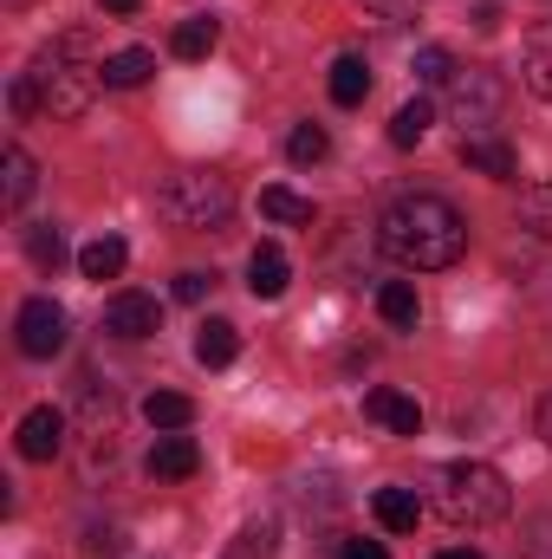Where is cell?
I'll list each match as a JSON object with an SVG mask.
<instances>
[{"mask_svg": "<svg viewBox=\"0 0 552 559\" xmlns=\"http://www.w3.org/2000/svg\"><path fill=\"white\" fill-rule=\"evenodd\" d=\"M377 248L397 261V267H416V274H435V267H455L461 248H468V222L455 202L442 195H404L384 209L377 222Z\"/></svg>", "mask_w": 552, "mask_h": 559, "instance_id": "cell-1", "label": "cell"}, {"mask_svg": "<svg viewBox=\"0 0 552 559\" xmlns=\"http://www.w3.org/2000/svg\"><path fill=\"white\" fill-rule=\"evenodd\" d=\"M33 85H39V105H46L52 118H85L92 98L105 92V59H98L92 33H85V26L59 33V39L33 59Z\"/></svg>", "mask_w": 552, "mask_h": 559, "instance_id": "cell-2", "label": "cell"}, {"mask_svg": "<svg viewBox=\"0 0 552 559\" xmlns=\"http://www.w3.org/2000/svg\"><path fill=\"white\" fill-rule=\"evenodd\" d=\"M435 508H442L448 527L475 534V527H494V521L514 514V488L488 462H448V468H435Z\"/></svg>", "mask_w": 552, "mask_h": 559, "instance_id": "cell-3", "label": "cell"}, {"mask_svg": "<svg viewBox=\"0 0 552 559\" xmlns=\"http://www.w3.org/2000/svg\"><path fill=\"white\" fill-rule=\"evenodd\" d=\"M163 215H169L176 228H195V235L228 228L235 189H228V176H215V169H182V176L163 182Z\"/></svg>", "mask_w": 552, "mask_h": 559, "instance_id": "cell-4", "label": "cell"}, {"mask_svg": "<svg viewBox=\"0 0 552 559\" xmlns=\"http://www.w3.org/2000/svg\"><path fill=\"white\" fill-rule=\"evenodd\" d=\"M501 98H507V92H501V79H494V72H481V66L448 79V105H455V118H461V124H475V131H488V124L501 118ZM475 131H468V138H475Z\"/></svg>", "mask_w": 552, "mask_h": 559, "instance_id": "cell-5", "label": "cell"}, {"mask_svg": "<svg viewBox=\"0 0 552 559\" xmlns=\"http://www.w3.org/2000/svg\"><path fill=\"white\" fill-rule=\"evenodd\" d=\"M13 332H20V352H26V358H59V352H65V306L39 293V299L20 306Z\"/></svg>", "mask_w": 552, "mask_h": 559, "instance_id": "cell-6", "label": "cell"}, {"mask_svg": "<svg viewBox=\"0 0 552 559\" xmlns=\"http://www.w3.org/2000/svg\"><path fill=\"white\" fill-rule=\"evenodd\" d=\"M156 325H163V306H156L149 293H118V299L105 306V332H111V338H124V345L156 338Z\"/></svg>", "mask_w": 552, "mask_h": 559, "instance_id": "cell-7", "label": "cell"}, {"mask_svg": "<svg viewBox=\"0 0 552 559\" xmlns=\"http://www.w3.org/2000/svg\"><path fill=\"white\" fill-rule=\"evenodd\" d=\"M13 442H20V455H26V462H52V455L65 449V411H52V404L26 411Z\"/></svg>", "mask_w": 552, "mask_h": 559, "instance_id": "cell-8", "label": "cell"}, {"mask_svg": "<svg viewBox=\"0 0 552 559\" xmlns=\"http://www.w3.org/2000/svg\"><path fill=\"white\" fill-rule=\"evenodd\" d=\"M202 468V449H195V436H176V429H163L156 442H149V475L156 481H189Z\"/></svg>", "mask_w": 552, "mask_h": 559, "instance_id": "cell-9", "label": "cell"}, {"mask_svg": "<svg viewBox=\"0 0 552 559\" xmlns=\"http://www.w3.org/2000/svg\"><path fill=\"white\" fill-rule=\"evenodd\" d=\"M364 417L384 423L391 436H422V404H416V397H404V391H391V384L364 391Z\"/></svg>", "mask_w": 552, "mask_h": 559, "instance_id": "cell-10", "label": "cell"}, {"mask_svg": "<svg viewBox=\"0 0 552 559\" xmlns=\"http://www.w3.org/2000/svg\"><path fill=\"white\" fill-rule=\"evenodd\" d=\"M461 163L468 169H481V176H494V182H514V143H501L494 131H475V138H461Z\"/></svg>", "mask_w": 552, "mask_h": 559, "instance_id": "cell-11", "label": "cell"}, {"mask_svg": "<svg viewBox=\"0 0 552 559\" xmlns=\"http://www.w3.org/2000/svg\"><path fill=\"white\" fill-rule=\"evenodd\" d=\"M520 79H527V92H533V98H547V105H552V20H547V26H533V33L520 39Z\"/></svg>", "mask_w": 552, "mask_h": 559, "instance_id": "cell-12", "label": "cell"}, {"mask_svg": "<svg viewBox=\"0 0 552 559\" xmlns=\"http://www.w3.org/2000/svg\"><path fill=\"white\" fill-rule=\"evenodd\" d=\"M371 514H377L384 534H416L422 501H416V488H377V495H371Z\"/></svg>", "mask_w": 552, "mask_h": 559, "instance_id": "cell-13", "label": "cell"}, {"mask_svg": "<svg viewBox=\"0 0 552 559\" xmlns=\"http://www.w3.org/2000/svg\"><path fill=\"white\" fill-rule=\"evenodd\" d=\"M286 280H292V261L279 254L274 241L248 254V286H254V299H279V293H286Z\"/></svg>", "mask_w": 552, "mask_h": 559, "instance_id": "cell-14", "label": "cell"}, {"mask_svg": "<svg viewBox=\"0 0 552 559\" xmlns=\"http://www.w3.org/2000/svg\"><path fill=\"white\" fill-rule=\"evenodd\" d=\"M124 261H131V248H124L118 235H98V241L79 248V274L85 280H118L124 274Z\"/></svg>", "mask_w": 552, "mask_h": 559, "instance_id": "cell-15", "label": "cell"}, {"mask_svg": "<svg viewBox=\"0 0 552 559\" xmlns=\"http://www.w3.org/2000/svg\"><path fill=\"white\" fill-rule=\"evenodd\" d=\"M364 98H371V66L358 52L332 59V105H364Z\"/></svg>", "mask_w": 552, "mask_h": 559, "instance_id": "cell-16", "label": "cell"}, {"mask_svg": "<svg viewBox=\"0 0 552 559\" xmlns=\"http://www.w3.org/2000/svg\"><path fill=\"white\" fill-rule=\"evenodd\" d=\"M235 352H241V332H235L228 319H208V325L195 332V358H202L208 371H221V365H235Z\"/></svg>", "mask_w": 552, "mask_h": 559, "instance_id": "cell-17", "label": "cell"}, {"mask_svg": "<svg viewBox=\"0 0 552 559\" xmlns=\"http://www.w3.org/2000/svg\"><path fill=\"white\" fill-rule=\"evenodd\" d=\"M149 72H156V59H149L143 46H124V52L105 59V85H111V92H137V85H149Z\"/></svg>", "mask_w": 552, "mask_h": 559, "instance_id": "cell-18", "label": "cell"}, {"mask_svg": "<svg viewBox=\"0 0 552 559\" xmlns=\"http://www.w3.org/2000/svg\"><path fill=\"white\" fill-rule=\"evenodd\" d=\"M215 39H221V26H215L208 13H195V20H182V26L169 33V52H176V59H208Z\"/></svg>", "mask_w": 552, "mask_h": 559, "instance_id": "cell-19", "label": "cell"}, {"mask_svg": "<svg viewBox=\"0 0 552 559\" xmlns=\"http://www.w3.org/2000/svg\"><path fill=\"white\" fill-rule=\"evenodd\" d=\"M261 215H267V222H286V228H312V215H319V209H312V202H305V195H292V189H261Z\"/></svg>", "mask_w": 552, "mask_h": 559, "instance_id": "cell-20", "label": "cell"}, {"mask_svg": "<svg viewBox=\"0 0 552 559\" xmlns=\"http://www.w3.org/2000/svg\"><path fill=\"white\" fill-rule=\"evenodd\" d=\"M377 312H384V325H404V332H410L416 312H422V299H416L410 280H384V286H377Z\"/></svg>", "mask_w": 552, "mask_h": 559, "instance_id": "cell-21", "label": "cell"}, {"mask_svg": "<svg viewBox=\"0 0 552 559\" xmlns=\"http://www.w3.org/2000/svg\"><path fill=\"white\" fill-rule=\"evenodd\" d=\"M143 417H149V429H189L195 423V404L182 391H149L143 397Z\"/></svg>", "mask_w": 552, "mask_h": 559, "instance_id": "cell-22", "label": "cell"}, {"mask_svg": "<svg viewBox=\"0 0 552 559\" xmlns=\"http://www.w3.org/2000/svg\"><path fill=\"white\" fill-rule=\"evenodd\" d=\"M429 124H435V111H429V98H410L397 118H391V143L397 150H416V143L429 138Z\"/></svg>", "mask_w": 552, "mask_h": 559, "instance_id": "cell-23", "label": "cell"}, {"mask_svg": "<svg viewBox=\"0 0 552 559\" xmlns=\"http://www.w3.org/2000/svg\"><path fill=\"white\" fill-rule=\"evenodd\" d=\"M520 222H527L540 241H552V176L533 182V189H520Z\"/></svg>", "mask_w": 552, "mask_h": 559, "instance_id": "cell-24", "label": "cell"}, {"mask_svg": "<svg viewBox=\"0 0 552 559\" xmlns=\"http://www.w3.org/2000/svg\"><path fill=\"white\" fill-rule=\"evenodd\" d=\"M7 209H26V195H33V156L20 150V143H7Z\"/></svg>", "mask_w": 552, "mask_h": 559, "instance_id": "cell-25", "label": "cell"}, {"mask_svg": "<svg viewBox=\"0 0 552 559\" xmlns=\"http://www.w3.org/2000/svg\"><path fill=\"white\" fill-rule=\"evenodd\" d=\"M455 72H461V66H455L448 46H422V52H416V79H422V85H448Z\"/></svg>", "mask_w": 552, "mask_h": 559, "instance_id": "cell-26", "label": "cell"}, {"mask_svg": "<svg viewBox=\"0 0 552 559\" xmlns=\"http://www.w3.org/2000/svg\"><path fill=\"white\" fill-rule=\"evenodd\" d=\"M286 156H292V163H325V156H332V138H325L319 124H299V131L286 138Z\"/></svg>", "mask_w": 552, "mask_h": 559, "instance_id": "cell-27", "label": "cell"}, {"mask_svg": "<svg viewBox=\"0 0 552 559\" xmlns=\"http://www.w3.org/2000/svg\"><path fill=\"white\" fill-rule=\"evenodd\" d=\"M26 254H33V267H59V261H65L59 228H52V222H46V228H26Z\"/></svg>", "mask_w": 552, "mask_h": 559, "instance_id": "cell-28", "label": "cell"}, {"mask_svg": "<svg viewBox=\"0 0 552 559\" xmlns=\"http://www.w3.org/2000/svg\"><path fill=\"white\" fill-rule=\"evenodd\" d=\"M7 111H13L20 124H26L33 111H46V105H39V85H33V72H20V79L7 85Z\"/></svg>", "mask_w": 552, "mask_h": 559, "instance_id": "cell-29", "label": "cell"}, {"mask_svg": "<svg viewBox=\"0 0 552 559\" xmlns=\"http://www.w3.org/2000/svg\"><path fill=\"white\" fill-rule=\"evenodd\" d=\"M208 286H215V274H176V299L195 306V299H208Z\"/></svg>", "mask_w": 552, "mask_h": 559, "instance_id": "cell-30", "label": "cell"}, {"mask_svg": "<svg viewBox=\"0 0 552 559\" xmlns=\"http://www.w3.org/2000/svg\"><path fill=\"white\" fill-rule=\"evenodd\" d=\"M364 7H377L384 20H410L416 13V0H364Z\"/></svg>", "mask_w": 552, "mask_h": 559, "instance_id": "cell-31", "label": "cell"}, {"mask_svg": "<svg viewBox=\"0 0 552 559\" xmlns=\"http://www.w3.org/2000/svg\"><path fill=\"white\" fill-rule=\"evenodd\" d=\"M345 559H391L377 540H345Z\"/></svg>", "mask_w": 552, "mask_h": 559, "instance_id": "cell-32", "label": "cell"}, {"mask_svg": "<svg viewBox=\"0 0 552 559\" xmlns=\"http://www.w3.org/2000/svg\"><path fill=\"white\" fill-rule=\"evenodd\" d=\"M540 436H547V449H552V391L540 397Z\"/></svg>", "mask_w": 552, "mask_h": 559, "instance_id": "cell-33", "label": "cell"}, {"mask_svg": "<svg viewBox=\"0 0 552 559\" xmlns=\"http://www.w3.org/2000/svg\"><path fill=\"white\" fill-rule=\"evenodd\" d=\"M98 7H105V13H137L143 0H98Z\"/></svg>", "mask_w": 552, "mask_h": 559, "instance_id": "cell-34", "label": "cell"}, {"mask_svg": "<svg viewBox=\"0 0 552 559\" xmlns=\"http://www.w3.org/2000/svg\"><path fill=\"white\" fill-rule=\"evenodd\" d=\"M435 559H481L475 547H448V554H435Z\"/></svg>", "mask_w": 552, "mask_h": 559, "instance_id": "cell-35", "label": "cell"}]
</instances>
